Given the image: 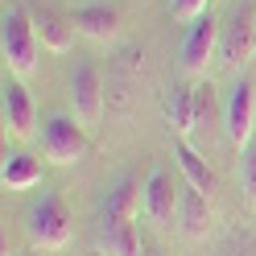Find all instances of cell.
<instances>
[{"label":"cell","instance_id":"1","mask_svg":"<svg viewBox=\"0 0 256 256\" xmlns=\"http://www.w3.org/2000/svg\"><path fill=\"white\" fill-rule=\"evenodd\" d=\"M42 50H46V46L38 38L34 21H29V8L8 4L4 12H0V54H4V70L17 74V78L38 74Z\"/></svg>","mask_w":256,"mask_h":256},{"label":"cell","instance_id":"2","mask_svg":"<svg viewBox=\"0 0 256 256\" xmlns=\"http://www.w3.org/2000/svg\"><path fill=\"white\" fill-rule=\"evenodd\" d=\"M25 236H29V244L42 248V252H62V248H70V240H74V219H70L66 202H62L54 190H46V194L25 211Z\"/></svg>","mask_w":256,"mask_h":256},{"label":"cell","instance_id":"3","mask_svg":"<svg viewBox=\"0 0 256 256\" xmlns=\"http://www.w3.org/2000/svg\"><path fill=\"white\" fill-rule=\"evenodd\" d=\"M66 100H70V116L95 132L104 120V74L91 58H78L70 66V78H66Z\"/></svg>","mask_w":256,"mask_h":256},{"label":"cell","instance_id":"4","mask_svg":"<svg viewBox=\"0 0 256 256\" xmlns=\"http://www.w3.org/2000/svg\"><path fill=\"white\" fill-rule=\"evenodd\" d=\"M256 58V0H244L228 12L219 29V62L228 70H240Z\"/></svg>","mask_w":256,"mask_h":256},{"label":"cell","instance_id":"5","mask_svg":"<svg viewBox=\"0 0 256 256\" xmlns=\"http://www.w3.org/2000/svg\"><path fill=\"white\" fill-rule=\"evenodd\" d=\"M42 153L50 166H78L91 153V136L74 116H46L42 120Z\"/></svg>","mask_w":256,"mask_h":256},{"label":"cell","instance_id":"6","mask_svg":"<svg viewBox=\"0 0 256 256\" xmlns=\"http://www.w3.org/2000/svg\"><path fill=\"white\" fill-rule=\"evenodd\" d=\"M223 132L236 149H244L256 136V87L248 78H236V87L228 91V104H223Z\"/></svg>","mask_w":256,"mask_h":256},{"label":"cell","instance_id":"7","mask_svg":"<svg viewBox=\"0 0 256 256\" xmlns=\"http://www.w3.org/2000/svg\"><path fill=\"white\" fill-rule=\"evenodd\" d=\"M178 206H182V190H174V178L166 170H153L140 190V211L149 223H157L162 232L178 228Z\"/></svg>","mask_w":256,"mask_h":256},{"label":"cell","instance_id":"8","mask_svg":"<svg viewBox=\"0 0 256 256\" xmlns=\"http://www.w3.org/2000/svg\"><path fill=\"white\" fill-rule=\"evenodd\" d=\"M140 186L132 174H124V178L108 190V194L100 198V206H95V223L91 232H108V228H124V223L136 219V202H140Z\"/></svg>","mask_w":256,"mask_h":256},{"label":"cell","instance_id":"9","mask_svg":"<svg viewBox=\"0 0 256 256\" xmlns=\"http://www.w3.org/2000/svg\"><path fill=\"white\" fill-rule=\"evenodd\" d=\"M219 21L211 12H202V17L190 25V34L182 42V70L186 74H206V66L219 58Z\"/></svg>","mask_w":256,"mask_h":256},{"label":"cell","instance_id":"10","mask_svg":"<svg viewBox=\"0 0 256 256\" xmlns=\"http://www.w3.org/2000/svg\"><path fill=\"white\" fill-rule=\"evenodd\" d=\"M34 95L25 91V83L17 74H4V87H0V120H4L8 136H29L34 132Z\"/></svg>","mask_w":256,"mask_h":256},{"label":"cell","instance_id":"11","mask_svg":"<svg viewBox=\"0 0 256 256\" xmlns=\"http://www.w3.org/2000/svg\"><path fill=\"white\" fill-rule=\"evenodd\" d=\"M29 21H34L38 29V38L46 50H54V54H66L70 46H74V17H66V12H58L54 4H34L29 8Z\"/></svg>","mask_w":256,"mask_h":256},{"label":"cell","instance_id":"12","mask_svg":"<svg viewBox=\"0 0 256 256\" xmlns=\"http://www.w3.org/2000/svg\"><path fill=\"white\" fill-rule=\"evenodd\" d=\"M215 228V211H211V194H202L198 186H190L182 190V206H178V232L186 240H206Z\"/></svg>","mask_w":256,"mask_h":256},{"label":"cell","instance_id":"13","mask_svg":"<svg viewBox=\"0 0 256 256\" xmlns=\"http://www.w3.org/2000/svg\"><path fill=\"white\" fill-rule=\"evenodd\" d=\"M74 29L83 38L100 42V46H112V42L120 38V12L112 8V4H104V0H95V4H78L74 8Z\"/></svg>","mask_w":256,"mask_h":256},{"label":"cell","instance_id":"14","mask_svg":"<svg viewBox=\"0 0 256 256\" xmlns=\"http://www.w3.org/2000/svg\"><path fill=\"white\" fill-rule=\"evenodd\" d=\"M0 182L4 190L21 194V190H34L42 182V162L29 157L25 149H4V162H0Z\"/></svg>","mask_w":256,"mask_h":256},{"label":"cell","instance_id":"15","mask_svg":"<svg viewBox=\"0 0 256 256\" xmlns=\"http://www.w3.org/2000/svg\"><path fill=\"white\" fill-rule=\"evenodd\" d=\"M174 157H178V166H182V174H186V182L190 186H198L202 194H211V190H219V178H215V170L206 166V157L190 145V140H174Z\"/></svg>","mask_w":256,"mask_h":256},{"label":"cell","instance_id":"16","mask_svg":"<svg viewBox=\"0 0 256 256\" xmlns=\"http://www.w3.org/2000/svg\"><path fill=\"white\" fill-rule=\"evenodd\" d=\"M166 116L170 124L178 128V136L186 140L190 132L198 128V112H194V87H174L170 100H166Z\"/></svg>","mask_w":256,"mask_h":256},{"label":"cell","instance_id":"17","mask_svg":"<svg viewBox=\"0 0 256 256\" xmlns=\"http://www.w3.org/2000/svg\"><path fill=\"white\" fill-rule=\"evenodd\" d=\"M240 186H244L248 206H256V136L240 149Z\"/></svg>","mask_w":256,"mask_h":256},{"label":"cell","instance_id":"18","mask_svg":"<svg viewBox=\"0 0 256 256\" xmlns=\"http://www.w3.org/2000/svg\"><path fill=\"white\" fill-rule=\"evenodd\" d=\"M206 4H211V0H170L174 17H182V21H198L206 12Z\"/></svg>","mask_w":256,"mask_h":256},{"label":"cell","instance_id":"19","mask_svg":"<svg viewBox=\"0 0 256 256\" xmlns=\"http://www.w3.org/2000/svg\"><path fill=\"white\" fill-rule=\"evenodd\" d=\"M145 256H162V252H145Z\"/></svg>","mask_w":256,"mask_h":256}]
</instances>
